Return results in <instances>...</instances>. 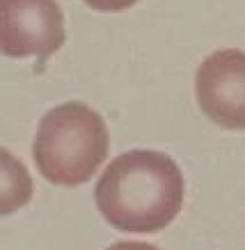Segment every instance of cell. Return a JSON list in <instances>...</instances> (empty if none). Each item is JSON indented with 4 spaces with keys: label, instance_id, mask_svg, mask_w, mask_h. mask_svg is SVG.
Listing matches in <instances>:
<instances>
[{
    "label": "cell",
    "instance_id": "6da1fadb",
    "mask_svg": "<svg viewBox=\"0 0 245 250\" xmlns=\"http://www.w3.org/2000/svg\"><path fill=\"white\" fill-rule=\"evenodd\" d=\"M101 216L124 232H158L184 207V174L168 154L133 149L103 170L94 188Z\"/></svg>",
    "mask_w": 245,
    "mask_h": 250
},
{
    "label": "cell",
    "instance_id": "7a4b0ae2",
    "mask_svg": "<svg viewBox=\"0 0 245 250\" xmlns=\"http://www.w3.org/2000/svg\"><path fill=\"white\" fill-rule=\"evenodd\" d=\"M110 149L103 117L85 104L71 101L48 110L35 136V163L55 186H80L90 182Z\"/></svg>",
    "mask_w": 245,
    "mask_h": 250
},
{
    "label": "cell",
    "instance_id": "3957f363",
    "mask_svg": "<svg viewBox=\"0 0 245 250\" xmlns=\"http://www.w3.org/2000/svg\"><path fill=\"white\" fill-rule=\"evenodd\" d=\"M64 16L55 0H0V53L39 64L64 44Z\"/></svg>",
    "mask_w": 245,
    "mask_h": 250
},
{
    "label": "cell",
    "instance_id": "277c9868",
    "mask_svg": "<svg viewBox=\"0 0 245 250\" xmlns=\"http://www.w3.org/2000/svg\"><path fill=\"white\" fill-rule=\"evenodd\" d=\"M195 94L202 113L218 126L245 131V53L238 48L215 51L199 64Z\"/></svg>",
    "mask_w": 245,
    "mask_h": 250
},
{
    "label": "cell",
    "instance_id": "5b68a950",
    "mask_svg": "<svg viewBox=\"0 0 245 250\" xmlns=\"http://www.w3.org/2000/svg\"><path fill=\"white\" fill-rule=\"evenodd\" d=\"M35 184L25 166L0 147V216L19 211L30 202Z\"/></svg>",
    "mask_w": 245,
    "mask_h": 250
},
{
    "label": "cell",
    "instance_id": "8992f818",
    "mask_svg": "<svg viewBox=\"0 0 245 250\" xmlns=\"http://www.w3.org/2000/svg\"><path fill=\"white\" fill-rule=\"evenodd\" d=\"M83 2L96 12H122V9L133 7L138 0H83Z\"/></svg>",
    "mask_w": 245,
    "mask_h": 250
},
{
    "label": "cell",
    "instance_id": "52a82bcc",
    "mask_svg": "<svg viewBox=\"0 0 245 250\" xmlns=\"http://www.w3.org/2000/svg\"><path fill=\"white\" fill-rule=\"evenodd\" d=\"M106 250H158L156 246L151 243H140V241H119V243H113L110 248Z\"/></svg>",
    "mask_w": 245,
    "mask_h": 250
}]
</instances>
